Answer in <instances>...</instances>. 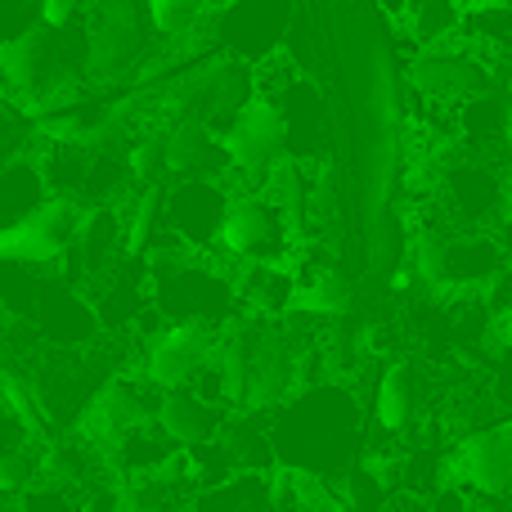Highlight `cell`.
<instances>
[{"instance_id": "cell-1", "label": "cell", "mask_w": 512, "mask_h": 512, "mask_svg": "<svg viewBox=\"0 0 512 512\" xmlns=\"http://www.w3.org/2000/svg\"><path fill=\"white\" fill-rule=\"evenodd\" d=\"M81 216H86L81 198L50 194L27 216H18V221H9L5 230H0V256L27 265V270H54V265H63L68 252L77 248Z\"/></svg>"}, {"instance_id": "cell-2", "label": "cell", "mask_w": 512, "mask_h": 512, "mask_svg": "<svg viewBox=\"0 0 512 512\" xmlns=\"http://www.w3.org/2000/svg\"><path fill=\"white\" fill-rule=\"evenodd\" d=\"M508 270V252L499 234H445L423 230L418 234V274L436 288H486Z\"/></svg>"}, {"instance_id": "cell-3", "label": "cell", "mask_w": 512, "mask_h": 512, "mask_svg": "<svg viewBox=\"0 0 512 512\" xmlns=\"http://www.w3.org/2000/svg\"><path fill=\"white\" fill-rule=\"evenodd\" d=\"M306 234L279 212L265 194H234L230 212L221 225V248L230 261H288L297 256Z\"/></svg>"}, {"instance_id": "cell-4", "label": "cell", "mask_w": 512, "mask_h": 512, "mask_svg": "<svg viewBox=\"0 0 512 512\" xmlns=\"http://www.w3.org/2000/svg\"><path fill=\"white\" fill-rule=\"evenodd\" d=\"M409 77H414L418 95H436V99H450V104H463V99L486 95V90L495 86V63L468 41V32H454V36H445V41L423 45Z\"/></svg>"}, {"instance_id": "cell-5", "label": "cell", "mask_w": 512, "mask_h": 512, "mask_svg": "<svg viewBox=\"0 0 512 512\" xmlns=\"http://www.w3.org/2000/svg\"><path fill=\"white\" fill-rule=\"evenodd\" d=\"M225 144H230V158H234V176H239L248 189L252 185L261 189L265 171H270L292 144L288 113H283L274 99L256 95L230 117V126H225Z\"/></svg>"}, {"instance_id": "cell-6", "label": "cell", "mask_w": 512, "mask_h": 512, "mask_svg": "<svg viewBox=\"0 0 512 512\" xmlns=\"http://www.w3.org/2000/svg\"><path fill=\"white\" fill-rule=\"evenodd\" d=\"M63 27L54 23H27L0 45V72H5V99L18 108H32L45 86H54L63 72Z\"/></svg>"}, {"instance_id": "cell-7", "label": "cell", "mask_w": 512, "mask_h": 512, "mask_svg": "<svg viewBox=\"0 0 512 512\" xmlns=\"http://www.w3.org/2000/svg\"><path fill=\"white\" fill-rule=\"evenodd\" d=\"M306 364V342L297 333H288V319H261V337H256L252 355V378L243 409L252 414H270V409L288 405V396L297 391V369Z\"/></svg>"}, {"instance_id": "cell-8", "label": "cell", "mask_w": 512, "mask_h": 512, "mask_svg": "<svg viewBox=\"0 0 512 512\" xmlns=\"http://www.w3.org/2000/svg\"><path fill=\"white\" fill-rule=\"evenodd\" d=\"M450 468L477 495H486L490 504H504L512 495V418L463 432L450 454Z\"/></svg>"}, {"instance_id": "cell-9", "label": "cell", "mask_w": 512, "mask_h": 512, "mask_svg": "<svg viewBox=\"0 0 512 512\" xmlns=\"http://www.w3.org/2000/svg\"><path fill=\"white\" fill-rule=\"evenodd\" d=\"M216 333H221V324H207V319H171V324L144 346V378H153L162 391L189 387L194 373L212 360Z\"/></svg>"}, {"instance_id": "cell-10", "label": "cell", "mask_w": 512, "mask_h": 512, "mask_svg": "<svg viewBox=\"0 0 512 512\" xmlns=\"http://www.w3.org/2000/svg\"><path fill=\"white\" fill-rule=\"evenodd\" d=\"M149 387H158V382L144 378V387H140V382H131V378H108L104 387L90 391L86 409H81V432H86L95 445H104V454H108L113 441H122V436L135 432L140 423H153V418H158L162 396L149 400L144 396Z\"/></svg>"}, {"instance_id": "cell-11", "label": "cell", "mask_w": 512, "mask_h": 512, "mask_svg": "<svg viewBox=\"0 0 512 512\" xmlns=\"http://www.w3.org/2000/svg\"><path fill=\"white\" fill-rule=\"evenodd\" d=\"M288 0H221L216 9V50L234 54L243 63H261L279 50L288 27Z\"/></svg>"}, {"instance_id": "cell-12", "label": "cell", "mask_w": 512, "mask_h": 512, "mask_svg": "<svg viewBox=\"0 0 512 512\" xmlns=\"http://www.w3.org/2000/svg\"><path fill=\"white\" fill-rule=\"evenodd\" d=\"M230 176H203L180 180V189L167 194V225L189 243V248H221V225L234 203V189H225Z\"/></svg>"}, {"instance_id": "cell-13", "label": "cell", "mask_w": 512, "mask_h": 512, "mask_svg": "<svg viewBox=\"0 0 512 512\" xmlns=\"http://www.w3.org/2000/svg\"><path fill=\"white\" fill-rule=\"evenodd\" d=\"M167 162H171V176L180 180L230 176L234 171L225 131H216V122H207V117H176V122H167Z\"/></svg>"}, {"instance_id": "cell-14", "label": "cell", "mask_w": 512, "mask_h": 512, "mask_svg": "<svg viewBox=\"0 0 512 512\" xmlns=\"http://www.w3.org/2000/svg\"><path fill=\"white\" fill-rule=\"evenodd\" d=\"M445 189V203L459 221L468 225H486V221H504V207H508V185L495 167H486L481 158L468 162H454L441 180Z\"/></svg>"}, {"instance_id": "cell-15", "label": "cell", "mask_w": 512, "mask_h": 512, "mask_svg": "<svg viewBox=\"0 0 512 512\" xmlns=\"http://www.w3.org/2000/svg\"><path fill=\"white\" fill-rule=\"evenodd\" d=\"M234 283H239V306L261 319L292 315L297 292H301V279L288 261H243Z\"/></svg>"}, {"instance_id": "cell-16", "label": "cell", "mask_w": 512, "mask_h": 512, "mask_svg": "<svg viewBox=\"0 0 512 512\" xmlns=\"http://www.w3.org/2000/svg\"><path fill=\"white\" fill-rule=\"evenodd\" d=\"M27 319H32L36 337H45L54 346H86L104 328V319H99V310L90 301L72 297V292H54V288L36 297Z\"/></svg>"}, {"instance_id": "cell-17", "label": "cell", "mask_w": 512, "mask_h": 512, "mask_svg": "<svg viewBox=\"0 0 512 512\" xmlns=\"http://www.w3.org/2000/svg\"><path fill=\"white\" fill-rule=\"evenodd\" d=\"M158 423H162V432L180 445V450H189V445H203V441H212V436L221 432L225 409L212 405L207 396H198L194 387H171V391H162Z\"/></svg>"}, {"instance_id": "cell-18", "label": "cell", "mask_w": 512, "mask_h": 512, "mask_svg": "<svg viewBox=\"0 0 512 512\" xmlns=\"http://www.w3.org/2000/svg\"><path fill=\"white\" fill-rule=\"evenodd\" d=\"M261 194L270 198V203L279 207V212L288 216V221L297 225L301 234L310 230V203H315V180H310L306 162H301L297 153H283V158L274 162L270 171H265Z\"/></svg>"}, {"instance_id": "cell-19", "label": "cell", "mask_w": 512, "mask_h": 512, "mask_svg": "<svg viewBox=\"0 0 512 512\" xmlns=\"http://www.w3.org/2000/svg\"><path fill=\"white\" fill-rule=\"evenodd\" d=\"M373 418L387 436H405L418 423V378L409 364H387L373 391Z\"/></svg>"}, {"instance_id": "cell-20", "label": "cell", "mask_w": 512, "mask_h": 512, "mask_svg": "<svg viewBox=\"0 0 512 512\" xmlns=\"http://www.w3.org/2000/svg\"><path fill=\"white\" fill-rule=\"evenodd\" d=\"M463 32L490 63L512 59V0H468Z\"/></svg>"}, {"instance_id": "cell-21", "label": "cell", "mask_w": 512, "mask_h": 512, "mask_svg": "<svg viewBox=\"0 0 512 512\" xmlns=\"http://www.w3.org/2000/svg\"><path fill=\"white\" fill-rule=\"evenodd\" d=\"M221 9V0H149V27L158 36H185L203 27Z\"/></svg>"}, {"instance_id": "cell-22", "label": "cell", "mask_w": 512, "mask_h": 512, "mask_svg": "<svg viewBox=\"0 0 512 512\" xmlns=\"http://www.w3.org/2000/svg\"><path fill=\"white\" fill-rule=\"evenodd\" d=\"M95 0H41V18L54 27H81Z\"/></svg>"}, {"instance_id": "cell-23", "label": "cell", "mask_w": 512, "mask_h": 512, "mask_svg": "<svg viewBox=\"0 0 512 512\" xmlns=\"http://www.w3.org/2000/svg\"><path fill=\"white\" fill-rule=\"evenodd\" d=\"M499 243H504L508 265H512V216H508V221H499Z\"/></svg>"}, {"instance_id": "cell-24", "label": "cell", "mask_w": 512, "mask_h": 512, "mask_svg": "<svg viewBox=\"0 0 512 512\" xmlns=\"http://www.w3.org/2000/svg\"><path fill=\"white\" fill-rule=\"evenodd\" d=\"M504 149H508V158H512V108H508V131H504Z\"/></svg>"}, {"instance_id": "cell-25", "label": "cell", "mask_w": 512, "mask_h": 512, "mask_svg": "<svg viewBox=\"0 0 512 512\" xmlns=\"http://www.w3.org/2000/svg\"><path fill=\"white\" fill-rule=\"evenodd\" d=\"M508 99H512V68H508Z\"/></svg>"}]
</instances>
